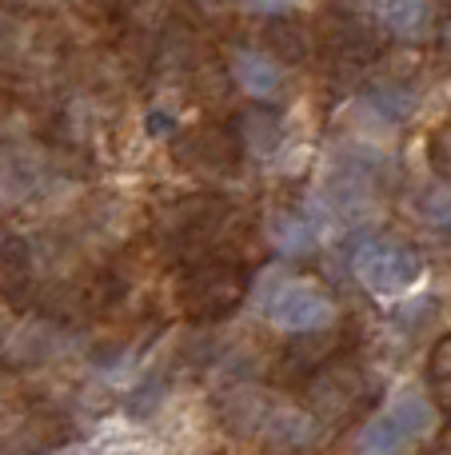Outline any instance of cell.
<instances>
[{
	"label": "cell",
	"instance_id": "8",
	"mask_svg": "<svg viewBox=\"0 0 451 455\" xmlns=\"http://www.w3.org/2000/svg\"><path fill=\"white\" fill-rule=\"evenodd\" d=\"M384 28L415 44V40L436 32V8H431V0H388L384 4Z\"/></svg>",
	"mask_w": 451,
	"mask_h": 455
},
{
	"label": "cell",
	"instance_id": "18",
	"mask_svg": "<svg viewBox=\"0 0 451 455\" xmlns=\"http://www.w3.org/2000/svg\"><path fill=\"white\" fill-rule=\"evenodd\" d=\"M252 8H264V12H280V8H288L292 0H248Z\"/></svg>",
	"mask_w": 451,
	"mask_h": 455
},
{
	"label": "cell",
	"instance_id": "12",
	"mask_svg": "<svg viewBox=\"0 0 451 455\" xmlns=\"http://www.w3.org/2000/svg\"><path fill=\"white\" fill-rule=\"evenodd\" d=\"M415 216L431 232L451 235V184H428L415 192Z\"/></svg>",
	"mask_w": 451,
	"mask_h": 455
},
{
	"label": "cell",
	"instance_id": "15",
	"mask_svg": "<svg viewBox=\"0 0 451 455\" xmlns=\"http://www.w3.org/2000/svg\"><path fill=\"white\" fill-rule=\"evenodd\" d=\"M272 235L284 251H308L312 248V228L300 216H276L272 220Z\"/></svg>",
	"mask_w": 451,
	"mask_h": 455
},
{
	"label": "cell",
	"instance_id": "19",
	"mask_svg": "<svg viewBox=\"0 0 451 455\" xmlns=\"http://www.w3.org/2000/svg\"><path fill=\"white\" fill-rule=\"evenodd\" d=\"M52 455H80V451H52Z\"/></svg>",
	"mask_w": 451,
	"mask_h": 455
},
{
	"label": "cell",
	"instance_id": "4",
	"mask_svg": "<svg viewBox=\"0 0 451 455\" xmlns=\"http://www.w3.org/2000/svg\"><path fill=\"white\" fill-rule=\"evenodd\" d=\"M244 296V280H240L236 267L228 264H208L200 272L188 275L184 283V307L196 315H224L240 304Z\"/></svg>",
	"mask_w": 451,
	"mask_h": 455
},
{
	"label": "cell",
	"instance_id": "13",
	"mask_svg": "<svg viewBox=\"0 0 451 455\" xmlns=\"http://www.w3.org/2000/svg\"><path fill=\"white\" fill-rule=\"evenodd\" d=\"M428 371H431V392H436V403L444 411H451V336H444L436 347H431Z\"/></svg>",
	"mask_w": 451,
	"mask_h": 455
},
{
	"label": "cell",
	"instance_id": "9",
	"mask_svg": "<svg viewBox=\"0 0 451 455\" xmlns=\"http://www.w3.org/2000/svg\"><path fill=\"white\" fill-rule=\"evenodd\" d=\"M268 440L284 451H300L316 440V424H312L304 411H292V408L272 411L268 416Z\"/></svg>",
	"mask_w": 451,
	"mask_h": 455
},
{
	"label": "cell",
	"instance_id": "7",
	"mask_svg": "<svg viewBox=\"0 0 451 455\" xmlns=\"http://www.w3.org/2000/svg\"><path fill=\"white\" fill-rule=\"evenodd\" d=\"M232 76H236V84L244 88L248 96H256V100H272V96H280V88H284L280 64L264 52H252V48H240V52L232 56Z\"/></svg>",
	"mask_w": 451,
	"mask_h": 455
},
{
	"label": "cell",
	"instance_id": "17",
	"mask_svg": "<svg viewBox=\"0 0 451 455\" xmlns=\"http://www.w3.org/2000/svg\"><path fill=\"white\" fill-rule=\"evenodd\" d=\"M439 60H444V68L451 72V12H447V20L439 24Z\"/></svg>",
	"mask_w": 451,
	"mask_h": 455
},
{
	"label": "cell",
	"instance_id": "14",
	"mask_svg": "<svg viewBox=\"0 0 451 455\" xmlns=\"http://www.w3.org/2000/svg\"><path fill=\"white\" fill-rule=\"evenodd\" d=\"M268 40H272V48H276L284 60H304L308 56V32L300 28L296 20H276L272 24V32H268Z\"/></svg>",
	"mask_w": 451,
	"mask_h": 455
},
{
	"label": "cell",
	"instance_id": "16",
	"mask_svg": "<svg viewBox=\"0 0 451 455\" xmlns=\"http://www.w3.org/2000/svg\"><path fill=\"white\" fill-rule=\"evenodd\" d=\"M428 160H431V168L451 184V120H444V124L428 136Z\"/></svg>",
	"mask_w": 451,
	"mask_h": 455
},
{
	"label": "cell",
	"instance_id": "11",
	"mask_svg": "<svg viewBox=\"0 0 451 455\" xmlns=\"http://www.w3.org/2000/svg\"><path fill=\"white\" fill-rule=\"evenodd\" d=\"M407 443L412 440L404 435V427L384 411V416L372 419V424L364 427V435H360V455H404Z\"/></svg>",
	"mask_w": 451,
	"mask_h": 455
},
{
	"label": "cell",
	"instance_id": "2",
	"mask_svg": "<svg viewBox=\"0 0 451 455\" xmlns=\"http://www.w3.org/2000/svg\"><path fill=\"white\" fill-rule=\"evenodd\" d=\"M268 320L284 331H316L332 320V299L308 280H292L268 299Z\"/></svg>",
	"mask_w": 451,
	"mask_h": 455
},
{
	"label": "cell",
	"instance_id": "10",
	"mask_svg": "<svg viewBox=\"0 0 451 455\" xmlns=\"http://www.w3.org/2000/svg\"><path fill=\"white\" fill-rule=\"evenodd\" d=\"M388 416L396 419L400 427H404L407 440H420V435H428L431 427H436V408H431L428 400H423L420 392H404L396 403L388 408Z\"/></svg>",
	"mask_w": 451,
	"mask_h": 455
},
{
	"label": "cell",
	"instance_id": "5",
	"mask_svg": "<svg viewBox=\"0 0 451 455\" xmlns=\"http://www.w3.org/2000/svg\"><path fill=\"white\" fill-rule=\"evenodd\" d=\"M236 152H240V140L228 128H200V132H192L180 144V160H188L192 168H204V172H232L236 168Z\"/></svg>",
	"mask_w": 451,
	"mask_h": 455
},
{
	"label": "cell",
	"instance_id": "6",
	"mask_svg": "<svg viewBox=\"0 0 451 455\" xmlns=\"http://www.w3.org/2000/svg\"><path fill=\"white\" fill-rule=\"evenodd\" d=\"M328 52L340 64H368L380 56V36L372 24L356 20V16H336L328 28Z\"/></svg>",
	"mask_w": 451,
	"mask_h": 455
},
{
	"label": "cell",
	"instance_id": "3",
	"mask_svg": "<svg viewBox=\"0 0 451 455\" xmlns=\"http://www.w3.org/2000/svg\"><path fill=\"white\" fill-rule=\"evenodd\" d=\"M308 392H312V408H316L324 419H348L352 411L368 400V379L356 363L332 360L316 371Z\"/></svg>",
	"mask_w": 451,
	"mask_h": 455
},
{
	"label": "cell",
	"instance_id": "1",
	"mask_svg": "<svg viewBox=\"0 0 451 455\" xmlns=\"http://www.w3.org/2000/svg\"><path fill=\"white\" fill-rule=\"evenodd\" d=\"M356 275L368 291L376 296H400V291L415 288L423 275V256L412 243L400 240H372L356 251Z\"/></svg>",
	"mask_w": 451,
	"mask_h": 455
}]
</instances>
